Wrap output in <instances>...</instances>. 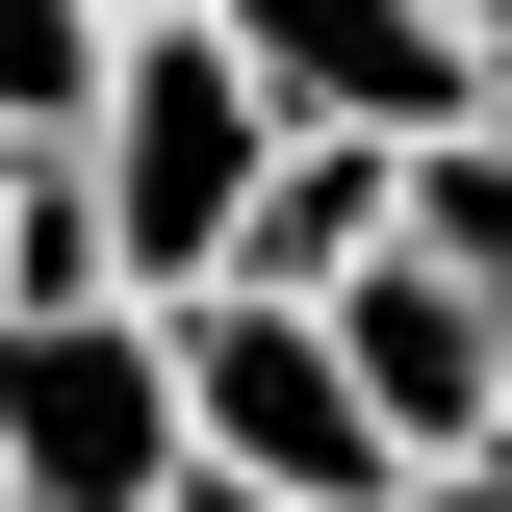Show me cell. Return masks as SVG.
<instances>
[{"mask_svg":"<svg viewBox=\"0 0 512 512\" xmlns=\"http://www.w3.org/2000/svg\"><path fill=\"white\" fill-rule=\"evenodd\" d=\"M52 154L103 180L128 308H180V282H231L256 180H282V103H256V52H231V26H103V103H77Z\"/></svg>","mask_w":512,"mask_h":512,"instance_id":"cell-1","label":"cell"},{"mask_svg":"<svg viewBox=\"0 0 512 512\" xmlns=\"http://www.w3.org/2000/svg\"><path fill=\"white\" fill-rule=\"evenodd\" d=\"M180 461L205 487H256V512H384L410 461H384V410H359V359H333V308H282V282H180Z\"/></svg>","mask_w":512,"mask_h":512,"instance_id":"cell-2","label":"cell"},{"mask_svg":"<svg viewBox=\"0 0 512 512\" xmlns=\"http://www.w3.org/2000/svg\"><path fill=\"white\" fill-rule=\"evenodd\" d=\"M180 487V333L128 308H0V512H154Z\"/></svg>","mask_w":512,"mask_h":512,"instance_id":"cell-3","label":"cell"},{"mask_svg":"<svg viewBox=\"0 0 512 512\" xmlns=\"http://www.w3.org/2000/svg\"><path fill=\"white\" fill-rule=\"evenodd\" d=\"M205 26L256 52V103H282V128H384V154H410V128L487 103V52H461L436 0H205Z\"/></svg>","mask_w":512,"mask_h":512,"instance_id":"cell-4","label":"cell"},{"mask_svg":"<svg viewBox=\"0 0 512 512\" xmlns=\"http://www.w3.org/2000/svg\"><path fill=\"white\" fill-rule=\"evenodd\" d=\"M333 359H359L384 461H487V410H512V308H487V282H436L410 231H384L359 282H333Z\"/></svg>","mask_w":512,"mask_h":512,"instance_id":"cell-5","label":"cell"},{"mask_svg":"<svg viewBox=\"0 0 512 512\" xmlns=\"http://www.w3.org/2000/svg\"><path fill=\"white\" fill-rule=\"evenodd\" d=\"M384 231H410V154H384V128H282V180H256L231 282H282V308H333V282H359Z\"/></svg>","mask_w":512,"mask_h":512,"instance_id":"cell-6","label":"cell"},{"mask_svg":"<svg viewBox=\"0 0 512 512\" xmlns=\"http://www.w3.org/2000/svg\"><path fill=\"white\" fill-rule=\"evenodd\" d=\"M410 256L512 308V128H487V103H461V128H410Z\"/></svg>","mask_w":512,"mask_h":512,"instance_id":"cell-7","label":"cell"},{"mask_svg":"<svg viewBox=\"0 0 512 512\" xmlns=\"http://www.w3.org/2000/svg\"><path fill=\"white\" fill-rule=\"evenodd\" d=\"M103 103V0H0V128H77Z\"/></svg>","mask_w":512,"mask_h":512,"instance_id":"cell-8","label":"cell"},{"mask_svg":"<svg viewBox=\"0 0 512 512\" xmlns=\"http://www.w3.org/2000/svg\"><path fill=\"white\" fill-rule=\"evenodd\" d=\"M384 512H512V461H410V487H384Z\"/></svg>","mask_w":512,"mask_h":512,"instance_id":"cell-9","label":"cell"},{"mask_svg":"<svg viewBox=\"0 0 512 512\" xmlns=\"http://www.w3.org/2000/svg\"><path fill=\"white\" fill-rule=\"evenodd\" d=\"M436 26H461V52H487V77H512V0H436Z\"/></svg>","mask_w":512,"mask_h":512,"instance_id":"cell-10","label":"cell"},{"mask_svg":"<svg viewBox=\"0 0 512 512\" xmlns=\"http://www.w3.org/2000/svg\"><path fill=\"white\" fill-rule=\"evenodd\" d=\"M154 512H256V487H205V461H180V487H154Z\"/></svg>","mask_w":512,"mask_h":512,"instance_id":"cell-11","label":"cell"},{"mask_svg":"<svg viewBox=\"0 0 512 512\" xmlns=\"http://www.w3.org/2000/svg\"><path fill=\"white\" fill-rule=\"evenodd\" d=\"M26 154H52V128H0V205H26Z\"/></svg>","mask_w":512,"mask_h":512,"instance_id":"cell-12","label":"cell"},{"mask_svg":"<svg viewBox=\"0 0 512 512\" xmlns=\"http://www.w3.org/2000/svg\"><path fill=\"white\" fill-rule=\"evenodd\" d=\"M103 26H205V0H103Z\"/></svg>","mask_w":512,"mask_h":512,"instance_id":"cell-13","label":"cell"},{"mask_svg":"<svg viewBox=\"0 0 512 512\" xmlns=\"http://www.w3.org/2000/svg\"><path fill=\"white\" fill-rule=\"evenodd\" d=\"M487 128H512V77H487Z\"/></svg>","mask_w":512,"mask_h":512,"instance_id":"cell-14","label":"cell"},{"mask_svg":"<svg viewBox=\"0 0 512 512\" xmlns=\"http://www.w3.org/2000/svg\"><path fill=\"white\" fill-rule=\"evenodd\" d=\"M487 461H512V410H487Z\"/></svg>","mask_w":512,"mask_h":512,"instance_id":"cell-15","label":"cell"}]
</instances>
